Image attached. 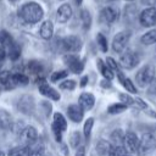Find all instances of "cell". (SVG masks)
<instances>
[{
    "label": "cell",
    "instance_id": "6da1fadb",
    "mask_svg": "<svg viewBox=\"0 0 156 156\" xmlns=\"http://www.w3.org/2000/svg\"><path fill=\"white\" fill-rule=\"evenodd\" d=\"M18 15L26 23H37L43 18L44 11L39 4L30 1L21 6V9L18 10Z\"/></svg>",
    "mask_w": 156,
    "mask_h": 156
},
{
    "label": "cell",
    "instance_id": "7a4b0ae2",
    "mask_svg": "<svg viewBox=\"0 0 156 156\" xmlns=\"http://www.w3.org/2000/svg\"><path fill=\"white\" fill-rule=\"evenodd\" d=\"M155 67L151 65H145L143 68H140L135 74V80L139 87H146L152 83L155 79Z\"/></svg>",
    "mask_w": 156,
    "mask_h": 156
},
{
    "label": "cell",
    "instance_id": "3957f363",
    "mask_svg": "<svg viewBox=\"0 0 156 156\" xmlns=\"http://www.w3.org/2000/svg\"><path fill=\"white\" fill-rule=\"evenodd\" d=\"M156 147V138L152 133H144L141 135V139L139 140V146H138V155L139 156H145L150 154L154 149Z\"/></svg>",
    "mask_w": 156,
    "mask_h": 156
},
{
    "label": "cell",
    "instance_id": "277c9868",
    "mask_svg": "<svg viewBox=\"0 0 156 156\" xmlns=\"http://www.w3.org/2000/svg\"><path fill=\"white\" fill-rule=\"evenodd\" d=\"M82 39L77 35H68L61 39V48L67 52H78L82 49Z\"/></svg>",
    "mask_w": 156,
    "mask_h": 156
},
{
    "label": "cell",
    "instance_id": "5b68a950",
    "mask_svg": "<svg viewBox=\"0 0 156 156\" xmlns=\"http://www.w3.org/2000/svg\"><path fill=\"white\" fill-rule=\"evenodd\" d=\"M129 38H130V32H128V30H123V32L117 33L113 37V40H112L113 51L117 52V54L123 52V50L126 49V46L129 41Z\"/></svg>",
    "mask_w": 156,
    "mask_h": 156
},
{
    "label": "cell",
    "instance_id": "8992f818",
    "mask_svg": "<svg viewBox=\"0 0 156 156\" xmlns=\"http://www.w3.org/2000/svg\"><path fill=\"white\" fill-rule=\"evenodd\" d=\"M63 62L66 63V66L69 68V71H71L72 73L79 74V73H82V71L84 69V63H83V61H82L78 56H76V55H73V54H66V55L63 56Z\"/></svg>",
    "mask_w": 156,
    "mask_h": 156
},
{
    "label": "cell",
    "instance_id": "52a82bcc",
    "mask_svg": "<svg viewBox=\"0 0 156 156\" xmlns=\"http://www.w3.org/2000/svg\"><path fill=\"white\" fill-rule=\"evenodd\" d=\"M139 63V55L132 50L124 51L119 57V65L126 69H132Z\"/></svg>",
    "mask_w": 156,
    "mask_h": 156
},
{
    "label": "cell",
    "instance_id": "ba28073f",
    "mask_svg": "<svg viewBox=\"0 0 156 156\" xmlns=\"http://www.w3.org/2000/svg\"><path fill=\"white\" fill-rule=\"evenodd\" d=\"M38 89H39L40 94H43L44 96H46V98H49V99H51V100H54V101H58V100L61 99L60 93H58L55 88L50 87V85L46 83V80H45L44 78H40V79L38 80Z\"/></svg>",
    "mask_w": 156,
    "mask_h": 156
},
{
    "label": "cell",
    "instance_id": "9c48e42d",
    "mask_svg": "<svg viewBox=\"0 0 156 156\" xmlns=\"http://www.w3.org/2000/svg\"><path fill=\"white\" fill-rule=\"evenodd\" d=\"M17 108L24 115H33L35 105L32 95H22L17 101Z\"/></svg>",
    "mask_w": 156,
    "mask_h": 156
},
{
    "label": "cell",
    "instance_id": "30bf717a",
    "mask_svg": "<svg viewBox=\"0 0 156 156\" xmlns=\"http://www.w3.org/2000/svg\"><path fill=\"white\" fill-rule=\"evenodd\" d=\"M139 21H140L141 26H144V27L155 26L156 24V7L149 6L147 9L143 10L139 16Z\"/></svg>",
    "mask_w": 156,
    "mask_h": 156
},
{
    "label": "cell",
    "instance_id": "8fae6325",
    "mask_svg": "<svg viewBox=\"0 0 156 156\" xmlns=\"http://www.w3.org/2000/svg\"><path fill=\"white\" fill-rule=\"evenodd\" d=\"M118 17V11L115 10L111 6H106L104 7L100 13H99V21L100 23H105V24H110L112 22H115Z\"/></svg>",
    "mask_w": 156,
    "mask_h": 156
},
{
    "label": "cell",
    "instance_id": "7c38bea8",
    "mask_svg": "<svg viewBox=\"0 0 156 156\" xmlns=\"http://www.w3.org/2000/svg\"><path fill=\"white\" fill-rule=\"evenodd\" d=\"M123 146L126 150L130 154L136 152L138 146H139V139L134 132H127L124 134V140H123Z\"/></svg>",
    "mask_w": 156,
    "mask_h": 156
},
{
    "label": "cell",
    "instance_id": "4fadbf2b",
    "mask_svg": "<svg viewBox=\"0 0 156 156\" xmlns=\"http://www.w3.org/2000/svg\"><path fill=\"white\" fill-rule=\"evenodd\" d=\"M67 115L69 117L71 121L76 122V123H79L82 119H83V116H84V110L82 108L80 105L78 104H72L67 107Z\"/></svg>",
    "mask_w": 156,
    "mask_h": 156
},
{
    "label": "cell",
    "instance_id": "5bb4252c",
    "mask_svg": "<svg viewBox=\"0 0 156 156\" xmlns=\"http://www.w3.org/2000/svg\"><path fill=\"white\" fill-rule=\"evenodd\" d=\"M29 82V78L23 74V73H15V74H11V79H10V83L7 85L6 89H15L16 87H21V85H27Z\"/></svg>",
    "mask_w": 156,
    "mask_h": 156
},
{
    "label": "cell",
    "instance_id": "9a60e30c",
    "mask_svg": "<svg viewBox=\"0 0 156 156\" xmlns=\"http://www.w3.org/2000/svg\"><path fill=\"white\" fill-rule=\"evenodd\" d=\"M95 104V98L91 93H82L79 96V105L84 111H89L93 108Z\"/></svg>",
    "mask_w": 156,
    "mask_h": 156
},
{
    "label": "cell",
    "instance_id": "2e32d148",
    "mask_svg": "<svg viewBox=\"0 0 156 156\" xmlns=\"http://www.w3.org/2000/svg\"><path fill=\"white\" fill-rule=\"evenodd\" d=\"M72 16V9L68 4H62L57 10V21L60 23L67 22Z\"/></svg>",
    "mask_w": 156,
    "mask_h": 156
},
{
    "label": "cell",
    "instance_id": "e0dca14e",
    "mask_svg": "<svg viewBox=\"0 0 156 156\" xmlns=\"http://www.w3.org/2000/svg\"><path fill=\"white\" fill-rule=\"evenodd\" d=\"M22 134H23V138L27 144H33L38 140V132L33 126H26Z\"/></svg>",
    "mask_w": 156,
    "mask_h": 156
},
{
    "label": "cell",
    "instance_id": "ac0fdd59",
    "mask_svg": "<svg viewBox=\"0 0 156 156\" xmlns=\"http://www.w3.org/2000/svg\"><path fill=\"white\" fill-rule=\"evenodd\" d=\"M39 34L43 39L45 40H49L51 39L52 34H54V24L51 21H45L43 22V24L40 26V30H39Z\"/></svg>",
    "mask_w": 156,
    "mask_h": 156
},
{
    "label": "cell",
    "instance_id": "d6986e66",
    "mask_svg": "<svg viewBox=\"0 0 156 156\" xmlns=\"http://www.w3.org/2000/svg\"><path fill=\"white\" fill-rule=\"evenodd\" d=\"M26 147H27V156H44L45 149L43 144H38L35 141L33 144H28Z\"/></svg>",
    "mask_w": 156,
    "mask_h": 156
},
{
    "label": "cell",
    "instance_id": "ffe728a7",
    "mask_svg": "<svg viewBox=\"0 0 156 156\" xmlns=\"http://www.w3.org/2000/svg\"><path fill=\"white\" fill-rule=\"evenodd\" d=\"M117 76H118V79H119V82L122 83V85L129 91V93H133V94H135L136 93V88L134 87V84L132 83V80L129 79V78H127V77H124V74L119 71V72H117Z\"/></svg>",
    "mask_w": 156,
    "mask_h": 156
},
{
    "label": "cell",
    "instance_id": "44dd1931",
    "mask_svg": "<svg viewBox=\"0 0 156 156\" xmlns=\"http://www.w3.org/2000/svg\"><path fill=\"white\" fill-rule=\"evenodd\" d=\"M52 126L57 127L58 129H61L62 132H65L67 129V121L66 118L63 117L62 113L60 112H55L54 113V122H52Z\"/></svg>",
    "mask_w": 156,
    "mask_h": 156
},
{
    "label": "cell",
    "instance_id": "7402d4cb",
    "mask_svg": "<svg viewBox=\"0 0 156 156\" xmlns=\"http://www.w3.org/2000/svg\"><path fill=\"white\" fill-rule=\"evenodd\" d=\"M10 127H12L11 115L7 111H5V110H0V128L7 129Z\"/></svg>",
    "mask_w": 156,
    "mask_h": 156
},
{
    "label": "cell",
    "instance_id": "603a6c76",
    "mask_svg": "<svg viewBox=\"0 0 156 156\" xmlns=\"http://www.w3.org/2000/svg\"><path fill=\"white\" fill-rule=\"evenodd\" d=\"M107 155L108 156H132L130 152H128L123 145H111Z\"/></svg>",
    "mask_w": 156,
    "mask_h": 156
},
{
    "label": "cell",
    "instance_id": "cb8c5ba5",
    "mask_svg": "<svg viewBox=\"0 0 156 156\" xmlns=\"http://www.w3.org/2000/svg\"><path fill=\"white\" fill-rule=\"evenodd\" d=\"M98 67H99V69H100V72H101V74L104 76L105 79H107V80L113 79V71L107 65H105L100 58L98 60Z\"/></svg>",
    "mask_w": 156,
    "mask_h": 156
},
{
    "label": "cell",
    "instance_id": "d4e9b609",
    "mask_svg": "<svg viewBox=\"0 0 156 156\" xmlns=\"http://www.w3.org/2000/svg\"><path fill=\"white\" fill-rule=\"evenodd\" d=\"M13 43L15 41H13L11 34L7 30H5V29L0 30V45H2L5 49H9Z\"/></svg>",
    "mask_w": 156,
    "mask_h": 156
},
{
    "label": "cell",
    "instance_id": "484cf974",
    "mask_svg": "<svg viewBox=\"0 0 156 156\" xmlns=\"http://www.w3.org/2000/svg\"><path fill=\"white\" fill-rule=\"evenodd\" d=\"M28 71L32 74H40L44 71V67L41 65V62L37 61V60H32L28 62Z\"/></svg>",
    "mask_w": 156,
    "mask_h": 156
},
{
    "label": "cell",
    "instance_id": "4316f807",
    "mask_svg": "<svg viewBox=\"0 0 156 156\" xmlns=\"http://www.w3.org/2000/svg\"><path fill=\"white\" fill-rule=\"evenodd\" d=\"M141 43L144 45H151L156 43V29H151L149 32H146L143 37H141Z\"/></svg>",
    "mask_w": 156,
    "mask_h": 156
},
{
    "label": "cell",
    "instance_id": "83f0119b",
    "mask_svg": "<svg viewBox=\"0 0 156 156\" xmlns=\"http://www.w3.org/2000/svg\"><path fill=\"white\" fill-rule=\"evenodd\" d=\"M111 140L113 143V145H123V140H124V133L122 129H115L111 133Z\"/></svg>",
    "mask_w": 156,
    "mask_h": 156
},
{
    "label": "cell",
    "instance_id": "f1b7e54d",
    "mask_svg": "<svg viewBox=\"0 0 156 156\" xmlns=\"http://www.w3.org/2000/svg\"><path fill=\"white\" fill-rule=\"evenodd\" d=\"M110 147H111V144L107 143L106 140H100V141L96 144V151H98V154L101 155V156L107 155L108 151H110Z\"/></svg>",
    "mask_w": 156,
    "mask_h": 156
},
{
    "label": "cell",
    "instance_id": "f546056e",
    "mask_svg": "<svg viewBox=\"0 0 156 156\" xmlns=\"http://www.w3.org/2000/svg\"><path fill=\"white\" fill-rule=\"evenodd\" d=\"M80 20H82L84 29H89L90 24H91V16H90V12L88 10L84 9V10L80 11Z\"/></svg>",
    "mask_w": 156,
    "mask_h": 156
},
{
    "label": "cell",
    "instance_id": "4dcf8cb0",
    "mask_svg": "<svg viewBox=\"0 0 156 156\" xmlns=\"http://www.w3.org/2000/svg\"><path fill=\"white\" fill-rule=\"evenodd\" d=\"M9 57L11 58V60H17V58H20V56H21V48H20V45H17L16 43H13L9 49Z\"/></svg>",
    "mask_w": 156,
    "mask_h": 156
},
{
    "label": "cell",
    "instance_id": "1f68e13d",
    "mask_svg": "<svg viewBox=\"0 0 156 156\" xmlns=\"http://www.w3.org/2000/svg\"><path fill=\"white\" fill-rule=\"evenodd\" d=\"M127 110V105L123 104V102H118V104H112L111 106H108L107 111L108 113H112V115H116V113H121L123 111Z\"/></svg>",
    "mask_w": 156,
    "mask_h": 156
},
{
    "label": "cell",
    "instance_id": "d6a6232c",
    "mask_svg": "<svg viewBox=\"0 0 156 156\" xmlns=\"http://www.w3.org/2000/svg\"><path fill=\"white\" fill-rule=\"evenodd\" d=\"M80 141H82V136H80V133L74 130L71 133V136H69V145L72 147H78L80 145Z\"/></svg>",
    "mask_w": 156,
    "mask_h": 156
},
{
    "label": "cell",
    "instance_id": "836d02e7",
    "mask_svg": "<svg viewBox=\"0 0 156 156\" xmlns=\"http://www.w3.org/2000/svg\"><path fill=\"white\" fill-rule=\"evenodd\" d=\"M96 40H98V45L100 46L101 51H102V52H106L107 49H108V46H107V39L105 38V35L101 34V33H99V34L96 35Z\"/></svg>",
    "mask_w": 156,
    "mask_h": 156
},
{
    "label": "cell",
    "instance_id": "e575fe53",
    "mask_svg": "<svg viewBox=\"0 0 156 156\" xmlns=\"http://www.w3.org/2000/svg\"><path fill=\"white\" fill-rule=\"evenodd\" d=\"M67 76H68V71H66V69H62V71H56V72H54V73L51 74L50 79H51V82H58L60 79L66 78Z\"/></svg>",
    "mask_w": 156,
    "mask_h": 156
},
{
    "label": "cell",
    "instance_id": "d590c367",
    "mask_svg": "<svg viewBox=\"0 0 156 156\" xmlns=\"http://www.w3.org/2000/svg\"><path fill=\"white\" fill-rule=\"evenodd\" d=\"M93 126H94V118H88L84 123V127H83V133H84V136H89L90 133H91V129H93Z\"/></svg>",
    "mask_w": 156,
    "mask_h": 156
},
{
    "label": "cell",
    "instance_id": "8d00e7d4",
    "mask_svg": "<svg viewBox=\"0 0 156 156\" xmlns=\"http://www.w3.org/2000/svg\"><path fill=\"white\" fill-rule=\"evenodd\" d=\"M9 156H27V147H13L9 151Z\"/></svg>",
    "mask_w": 156,
    "mask_h": 156
},
{
    "label": "cell",
    "instance_id": "74e56055",
    "mask_svg": "<svg viewBox=\"0 0 156 156\" xmlns=\"http://www.w3.org/2000/svg\"><path fill=\"white\" fill-rule=\"evenodd\" d=\"M76 85H77V83H76L74 80H72V79H66V80H63V82L60 84V88H61V89H65V90H73V89L76 88Z\"/></svg>",
    "mask_w": 156,
    "mask_h": 156
},
{
    "label": "cell",
    "instance_id": "f35d334b",
    "mask_svg": "<svg viewBox=\"0 0 156 156\" xmlns=\"http://www.w3.org/2000/svg\"><path fill=\"white\" fill-rule=\"evenodd\" d=\"M10 79H11V73L10 72H1L0 73V83L5 88H7V85L10 83Z\"/></svg>",
    "mask_w": 156,
    "mask_h": 156
},
{
    "label": "cell",
    "instance_id": "ab89813d",
    "mask_svg": "<svg viewBox=\"0 0 156 156\" xmlns=\"http://www.w3.org/2000/svg\"><path fill=\"white\" fill-rule=\"evenodd\" d=\"M106 65L113 71V72H119V67H118V63L112 58V57H107L106 58Z\"/></svg>",
    "mask_w": 156,
    "mask_h": 156
},
{
    "label": "cell",
    "instance_id": "60d3db41",
    "mask_svg": "<svg viewBox=\"0 0 156 156\" xmlns=\"http://www.w3.org/2000/svg\"><path fill=\"white\" fill-rule=\"evenodd\" d=\"M119 99H121V101H122L123 104H126L127 106L134 104V99H132V98H130L129 95H127V94H119Z\"/></svg>",
    "mask_w": 156,
    "mask_h": 156
},
{
    "label": "cell",
    "instance_id": "b9f144b4",
    "mask_svg": "<svg viewBox=\"0 0 156 156\" xmlns=\"http://www.w3.org/2000/svg\"><path fill=\"white\" fill-rule=\"evenodd\" d=\"M76 156H85V147L83 145H79V147L77 149Z\"/></svg>",
    "mask_w": 156,
    "mask_h": 156
},
{
    "label": "cell",
    "instance_id": "7bdbcfd3",
    "mask_svg": "<svg viewBox=\"0 0 156 156\" xmlns=\"http://www.w3.org/2000/svg\"><path fill=\"white\" fill-rule=\"evenodd\" d=\"M6 49L2 46V45H0V61H4L5 60V57H6Z\"/></svg>",
    "mask_w": 156,
    "mask_h": 156
},
{
    "label": "cell",
    "instance_id": "ee69618b",
    "mask_svg": "<svg viewBox=\"0 0 156 156\" xmlns=\"http://www.w3.org/2000/svg\"><path fill=\"white\" fill-rule=\"evenodd\" d=\"M141 4L146 6H154L156 4V0H141Z\"/></svg>",
    "mask_w": 156,
    "mask_h": 156
},
{
    "label": "cell",
    "instance_id": "f6af8a7d",
    "mask_svg": "<svg viewBox=\"0 0 156 156\" xmlns=\"http://www.w3.org/2000/svg\"><path fill=\"white\" fill-rule=\"evenodd\" d=\"M87 82H88V77H83V78H82V82H80V85L84 87V85L87 84Z\"/></svg>",
    "mask_w": 156,
    "mask_h": 156
},
{
    "label": "cell",
    "instance_id": "bcb514c9",
    "mask_svg": "<svg viewBox=\"0 0 156 156\" xmlns=\"http://www.w3.org/2000/svg\"><path fill=\"white\" fill-rule=\"evenodd\" d=\"M73 1H74V4H76L77 6H80L82 2H83V0H73Z\"/></svg>",
    "mask_w": 156,
    "mask_h": 156
},
{
    "label": "cell",
    "instance_id": "7dc6e473",
    "mask_svg": "<svg viewBox=\"0 0 156 156\" xmlns=\"http://www.w3.org/2000/svg\"><path fill=\"white\" fill-rule=\"evenodd\" d=\"M0 156H5V154H4V151L0 149Z\"/></svg>",
    "mask_w": 156,
    "mask_h": 156
},
{
    "label": "cell",
    "instance_id": "c3c4849f",
    "mask_svg": "<svg viewBox=\"0 0 156 156\" xmlns=\"http://www.w3.org/2000/svg\"><path fill=\"white\" fill-rule=\"evenodd\" d=\"M9 1H11V2H15V1H17V0H9Z\"/></svg>",
    "mask_w": 156,
    "mask_h": 156
},
{
    "label": "cell",
    "instance_id": "681fc988",
    "mask_svg": "<svg viewBox=\"0 0 156 156\" xmlns=\"http://www.w3.org/2000/svg\"><path fill=\"white\" fill-rule=\"evenodd\" d=\"M126 1H133V0H126Z\"/></svg>",
    "mask_w": 156,
    "mask_h": 156
}]
</instances>
